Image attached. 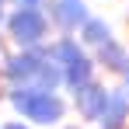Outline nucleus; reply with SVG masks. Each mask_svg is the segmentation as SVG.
Returning <instances> with one entry per match:
<instances>
[{
  "label": "nucleus",
  "mask_w": 129,
  "mask_h": 129,
  "mask_svg": "<svg viewBox=\"0 0 129 129\" xmlns=\"http://www.w3.org/2000/svg\"><path fill=\"white\" fill-rule=\"evenodd\" d=\"M4 101L11 105L14 115H21L35 129H59L70 115V98H63V91H49L39 84L4 87Z\"/></svg>",
  "instance_id": "obj_1"
},
{
  "label": "nucleus",
  "mask_w": 129,
  "mask_h": 129,
  "mask_svg": "<svg viewBox=\"0 0 129 129\" xmlns=\"http://www.w3.org/2000/svg\"><path fill=\"white\" fill-rule=\"evenodd\" d=\"M56 28L49 21L45 7H7L4 21V39L14 49H45L52 42Z\"/></svg>",
  "instance_id": "obj_2"
},
{
  "label": "nucleus",
  "mask_w": 129,
  "mask_h": 129,
  "mask_svg": "<svg viewBox=\"0 0 129 129\" xmlns=\"http://www.w3.org/2000/svg\"><path fill=\"white\" fill-rule=\"evenodd\" d=\"M45 63V49H4L0 56V84L4 87H21V84H35L39 70Z\"/></svg>",
  "instance_id": "obj_3"
},
{
  "label": "nucleus",
  "mask_w": 129,
  "mask_h": 129,
  "mask_svg": "<svg viewBox=\"0 0 129 129\" xmlns=\"http://www.w3.org/2000/svg\"><path fill=\"white\" fill-rule=\"evenodd\" d=\"M108 91H112V87H108L101 77H94L91 84H84L80 91L70 94V112H77V119H80L84 126H94V122L101 119V108H105V101H108Z\"/></svg>",
  "instance_id": "obj_4"
},
{
  "label": "nucleus",
  "mask_w": 129,
  "mask_h": 129,
  "mask_svg": "<svg viewBox=\"0 0 129 129\" xmlns=\"http://www.w3.org/2000/svg\"><path fill=\"white\" fill-rule=\"evenodd\" d=\"M45 14L56 31H66V35H77L80 24L91 18V7L87 0H49L45 4Z\"/></svg>",
  "instance_id": "obj_5"
},
{
  "label": "nucleus",
  "mask_w": 129,
  "mask_h": 129,
  "mask_svg": "<svg viewBox=\"0 0 129 129\" xmlns=\"http://www.w3.org/2000/svg\"><path fill=\"white\" fill-rule=\"evenodd\" d=\"M91 56H94V66H98V73H108V77H119L129 63V45L122 39H108L105 45H98V49H91Z\"/></svg>",
  "instance_id": "obj_6"
},
{
  "label": "nucleus",
  "mask_w": 129,
  "mask_h": 129,
  "mask_svg": "<svg viewBox=\"0 0 129 129\" xmlns=\"http://www.w3.org/2000/svg\"><path fill=\"white\" fill-rule=\"evenodd\" d=\"M87 52H91V49H87L77 35H66V31H56L52 42L45 45V56H49L56 66H70V63H77L80 56H87Z\"/></svg>",
  "instance_id": "obj_7"
},
{
  "label": "nucleus",
  "mask_w": 129,
  "mask_h": 129,
  "mask_svg": "<svg viewBox=\"0 0 129 129\" xmlns=\"http://www.w3.org/2000/svg\"><path fill=\"white\" fill-rule=\"evenodd\" d=\"M98 129H129V98L122 87L108 91V101L101 108V119L94 122Z\"/></svg>",
  "instance_id": "obj_8"
},
{
  "label": "nucleus",
  "mask_w": 129,
  "mask_h": 129,
  "mask_svg": "<svg viewBox=\"0 0 129 129\" xmlns=\"http://www.w3.org/2000/svg\"><path fill=\"white\" fill-rule=\"evenodd\" d=\"M98 77V66H94V56L87 52V56H80L77 63L63 66V94H73V91H80L84 84H91Z\"/></svg>",
  "instance_id": "obj_9"
},
{
  "label": "nucleus",
  "mask_w": 129,
  "mask_h": 129,
  "mask_svg": "<svg viewBox=\"0 0 129 129\" xmlns=\"http://www.w3.org/2000/svg\"><path fill=\"white\" fill-rule=\"evenodd\" d=\"M112 35H115V28H112V21H108V18H101V14H91V18L80 24V31H77V39H80L87 49L105 45Z\"/></svg>",
  "instance_id": "obj_10"
},
{
  "label": "nucleus",
  "mask_w": 129,
  "mask_h": 129,
  "mask_svg": "<svg viewBox=\"0 0 129 129\" xmlns=\"http://www.w3.org/2000/svg\"><path fill=\"white\" fill-rule=\"evenodd\" d=\"M35 84H39V87H49V91H63V66H56L49 56H45L42 70H39V77H35Z\"/></svg>",
  "instance_id": "obj_11"
},
{
  "label": "nucleus",
  "mask_w": 129,
  "mask_h": 129,
  "mask_svg": "<svg viewBox=\"0 0 129 129\" xmlns=\"http://www.w3.org/2000/svg\"><path fill=\"white\" fill-rule=\"evenodd\" d=\"M0 129H35L31 122H24L21 115H14V119H7V122H0Z\"/></svg>",
  "instance_id": "obj_12"
},
{
  "label": "nucleus",
  "mask_w": 129,
  "mask_h": 129,
  "mask_svg": "<svg viewBox=\"0 0 129 129\" xmlns=\"http://www.w3.org/2000/svg\"><path fill=\"white\" fill-rule=\"evenodd\" d=\"M119 87H122V91H126V98H129V63H126V70H122V73H119Z\"/></svg>",
  "instance_id": "obj_13"
},
{
  "label": "nucleus",
  "mask_w": 129,
  "mask_h": 129,
  "mask_svg": "<svg viewBox=\"0 0 129 129\" xmlns=\"http://www.w3.org/2000/svg\"><path fill=\"white\" fill-rule=\"evenodd\" d=\"M49 0H14V7H45Z\"/></svg>",
  "instance_id": "obj_14"
},
{
  "label": "nucleus",
  "mask_w": 129,
  "mask_h": 129,
  "mask_svg": "<svg viewBox=\"0 0 129 129\" xmlns=\"http://www.w3.org/2000/svg\"><path fill=\"white\" fill-rule=\"evenodd\" d=\"M59 129H87V126H84V122H80V119H77V122H63V126H59Z\"/></svg>",
  "instance_id": "obj_15"
},
{
  "label": "nucleus",
  "mask_w": 129,
  "mask_h": 129,
  "mask_svg": "<svg viewBox=\"0 0 129 129\" xmlns=\"http://www.w3.org/2000/svg\"><path fill=\"white\" fill-rule=\"evenodd\" d=\"M4 21H7V7H0V35H4Z\"/></svg>",
  "instance_id": "obj_16"
},
{
  "label": "nucleus",
  "mask_w": 129,
  "mask_h": 129,
  "mask_svg": "<svg viewBox=\"0 0 129 129\" xmlns=\"http://www.w3.org/2000/svg\"><path fill=\"white\" fill-rule=\"evenodd\" d=\"M0 7H14V0H0Z\"/></svg>",
  "instance_id": "obj_17"
},
{
  "label": "nucleus",
  "mask_w": 129,
  "mask_h": 129,
  "mask_svg": "<svg viewBox=\"0 0 129 129\" xmlns=\"http://www.w3.org/2000/svg\"><path fill=\"white\" fill-rule=\"evenodd\" d=\"M0 56H4V35H0Z\"/></svg>",
  "instance_id": "obj_18"
},
{
  "label": "nucleus",
  "mask_w": 129,
  "mask_h": 129,
  "mask_svg": "<svg viewBox=\"0 0 129 129\" xmlns=\"http://www.w3.org/2000/svg\"><path fill=\"white\" fill-rule=\"evenodd\" d=\"M126 18H129V0H126Z\"/></svg>",
  "instance_id": "obj_19"
}]
</instances>
